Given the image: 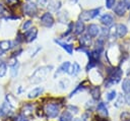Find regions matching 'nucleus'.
Segmentation results:
<instances>
[{
	"label": "nucleus",
	"instance_id": "obj_27",
	"mask_svg": "<svg viewBox=\"0 0 130 121\" xmlns=\"http://www.w3.org/2000/svg\"><path fill=\"white\" fill-rule=\"evenodd\" d=\"M116 98V90H111L110 93L107 94V100L108 101H113L114 99Z\"/></svg>",
	"mask_w": 130,
	"mask_h": 121
},
{
	"label": "nucleus",
	"instance_id": "obj_23",
	"mask_svg": "<svg viewBox=\"0 0 130 121\" xmlns=\"http://www.w3.org/2000/svg\"><path fill=\"white\" fill-rule=\"evenodd\" d=\"M122 89L127 93V94H130V78H126L124 79L123 83H122Z\"/></svg>",
	"mask_w": 130,
	"mask_h": 121
},
{
	"label": "nucleus",
	"instance_id": "obj_39",
	"mask_svg": "<svg viewBox=\"0 0 130 121\" xmlns=\"http://www.w3.org/2000/svg\"><path fill=\"white\" fill-rule=\"evenodd\" d=\"M3 115V111H2V107H0V116Z\"/></svg>",
	"mask_w": 130,
	"mask_h": 121
},
{
	"label": "nucleus",
	"instance_id": "obj_38",
	"mask_svg": "<svg viewBox=\"0 0 130 121\" xmlns=\"http://www.w3.org/2000/svg\"><path fill=\"white\" fill-rule=\"evenodd\" d=\"M4 11H5V8H4V6L0 3V15H1V14H3V13H4Z\"/></svg>",
	"mask_w": 130,
	"mask_h": 121
},
{
	"label": "nucleus",
	"instance_id": "obj_40",
	"mask_svg": "<svg viewBox=\"0 0 130 121\" xmlns=\"http://www.w3.org/2000/svg\"><path fill=\"white\" fill-rule=\"evenodd\" d=\"M73 121H82V120H80V119H78V118H76V119H74Z\"/></svg>",
	"mask_w": 130,
	"mask_h": 121
},
{
	"label": "nucleus",
	"instance_id": "obj_28",
	"mask_svg": "<svg viewBox=\"0 0 130 121\" xmlns=\"http://www.w3.org/2000/svg\"><path fill=\"white\" fill-rule=\"evenodd\" d=\"M48 3H49L48 0H37V4L42 8H46L48 6Z\"/></svg>",
	"mask_w": 130,
	"mask_h": 121
},
{
	"label": "nucleus",
	"instance_id": "obj_30",
	"mask_svg": "<svg viewBox=\"0 0 130 121\" xmlns=\"http://www.w3.org/2000/svg\"><path fill=\"white\" fill-rule=\"evenodd\" d=\"M12 121H28V119H26L25 116H23L22 114H20V115L16 116L14 119H12Z\"/></svg>",
	"mask_w": 130,
	"mask_h": 121
},
{
	"label": "nucleus",
	"instance_id": "obj_1",
	"mask_svg": "<svg viewBox=\"0 0 130 121\" xmlns=\"http://www.w3.org/2000/svg\"><path fill=\"white\" fill-rule=\"evenodd\" d=\"M52 69V66H43L39 69H37L32 75L30 76V81L32 83H39L46 79L48 74L50 73V70Z\"/></svg>",
	"mask_w": 130,
	"mask_h": 121
},
{
	"label": "nucleus",
	"instance_id": "obj_17",
	"mask_svg": "<svg viewBox=\"0 0 130 121\" xmlns=\"http://www.w3.org/2000/svg\"><path fill=\"white\" fill-rule=\"evenodd\" d=\"M11 47H12V44H11L10 41L5 40V41H1L0 42V51H2V52L8 51Z\"/></svg>",
	"mask_w": 130,
	"mask_h": 121
},
{
	"label": "nucleus",
	"instance_id": "obj_41",
	"mask_svg": "<svg viewBox=\"0 0 130 121\" xmlns=\"http://www.w3.org/2000/svg\"><path fill=\"white\" fill-rule=\"evenodd\" d=\"M70 1H71V2H74V3H75V2L77 1V0H70Z\"/></svg>",
	"mask_w": 130,
	"mask_h": 121
},
{
	"label": "nucleus",
	"instance_id": "obj_4",
	"mask_svg": "<svg viewBox=\"0 0 130 121\" xmlns=\"http://www.w3.org/2000/svg\"><path fill=\"white\" fill-rule=\"evenodd\" d=\"M100 13V8H95V9H90V10H84L80 13L79 18L82 21H88L94 17H96Z\"/></svg>",
	"mask_w": 130,
	"mask_h": 121
},
{
	"label": "nucleus",
	"instance_id": "obj_10",
	"mask_svg": "<svg viewBox=\"0 0 130 121\" xmlns=\"http://www.w3.org/2000/svg\"><path fill=\"white\" fill-rule=\"evenodd\" d=\"M101 22L104 24V25H106V26H111V25H113V23H114V17L111 15V14H109V13H106V14H104L102 17H101Z\"/></svg>",
	"mask_w": 130,
	"mask_h": 121
},
{
	"label": "nucleus",
	"instance_id": "obj_34",
	"mask_svg": "<svg viewBox=\"0 0 130 121\" xmlns=\"http://www.w3.org/2000/svg\"><path fill=\"white\" fill-rule=\"evenodd\" d=\"M93 121H108L106 118H104V117H100V116H95L94 117V119H93Z\"/></svg>",
	"mask_w": 130,
	"mask_h": 121
},
{
	"label": "nucleus",
	"instance_id": "obj_31",
	"mask_svg": "<svg viewBox=\"0 0 130 121\" xmlns=\"http://www.w3.org/2000/svg\"><path fill=\"white\" fill-rule=\"evenodd\" d=\"M17 68H18V63H15L13 66H12V71H11V75L14 77L17 75Z\"/></svg>",
	"mask_w": 130,
	"mask_h": 121
},
{
	"label": "nucleus",
	"instance_id": "obj_14",
	"mask_svg": "<svg viewBox=\"0 0 130 121\" xmlns=\"http://www.w3.org/2000/svg\"><path fill=\"white\" fill-rule=\"evenodd\" d=\"M96 110H98V112H99L100 115H102L104 117H107L108 116V109H107L105 103H103V102L99 103V105L96 107Z\"/></svg>",
	"mask_w": 130,
	"mask_h": 121
},
{
	"label": "nucleus",
	"instance_id": "obj_21",
	"mask_svg": "<svg viewBox=\"0 0 130 121\" xmlns=\"http://www.w3.org/2000/svg\"><path fill=\"white\" fill-rule=\"evenodd\" d=\"M59 120L60 121H72V114L70 112H68V111H64L61 114Z\"/></svg>",
	"mask_w": 130,
	"mask_h": 121
},
{
	"label": "nucleus",
	"instance_id": "obj_2",
	"mask_svg": "<svg viewBox=\"0 0 130 121\" xmlns=\"http://www.w3.org/2000/svg\"><path fill=\"white\" fill-rule=\"evenodd\" d=\"M127 26L125 24H122V23H118V24H115L112 29L110 31L111 35L114 37V38H123L126 36L127 34Z\"/></svg>",
	"mask_w": 130,
	"mask_h": 121
},
{
	"label": "nucleus",
	"instance_id": "obj_9",
	"mask_svg": "<svg viewBox=\"0 0 130 121\" xmlns=\"http://www.w3.org/2000/svg\"><path fill=\"white\" fill-rule=\"evenodd\" d=\"M101 33V28L98 24H94V23H91L87 26V34L90 36V37H96L99 34Z\"/></svg>",
	"mask_w": 130,
	"mask_h": 121
},
{
	"label": "nucleus",
	"instance_id": "obj_13",
	"mask_svg": "<svg viewBox=\"0 0 130 121\" xmlns=\"http://www.w3.org/2000/svg\"><path fill=\"white\" fill-rule=\"evenodd\" d=\"M84 31V23L82 20H77L75 23V27H74V34L75 35H81Z\"/></svg>",
	"mask_w": 130,
	"mask_h": 121
},
{
	"label": "nucleus",
	"instance_id": "obj_25",
	"mask_svg": "<svg viewBox=\"0 0 130 121\" xmlns=\"http://www.w3.org/2000/svg\"><path fill=\"white\" fill-rule=\"evenodd\" d=\"M6 70H7V66H6V64H5L4 62L0 61V77H2V76L5 75Z\"/></svg>",
	"mask_w": 130,
	"mask_h": 121
},
{
	"label": "nucleus",
	"instance_id": "obj_6",
	"mask_svg": "<svg viewBox=\"0 0 130 121\" xmlns=\"http://www.w3.org/2000/svg\"><path fill=\"white\" fill-rule=\"evenodd\" d=\"M41 23L44 26L51 27L54 24V17L50 12H46L41 16Z\"/></svg>",
	"mask_w": 130,
	"mask_h": 121
},
{
	"label": "nucleus",
	"instance_id": "obj_35",
	"mask_svg": "<svg viewBox=\"0 0 130 121\" xmlns=\"http://www.w3.org/2000/svg\"><path fill=\"white\" fill-rule=\"evenodd\" d=\"M123 100H124V99H123V97H122V96H120V97H119V100H118V101H117V103L115 104V105H116V107H120V106H121V104H123V103H121V101H123Z\"/></svg>",
	"mask_w": 130,
	"mask_h": 121
},
{
	"label": "nucleus",
	"instance_id": "obj_37",
	"mask_svg": "<svg viewBox=\"0 0 130 121\" xmlns=\"http://www.w3.org/2000/svg\"><path fill=\"white\" fill-rule=\"evenodd\" d=\"M125 101H126V103H127L128 105H130V94H128V95L125 97Z\"/></svg>",
	"mask_w": 130,
	"mask_h": 121
},
{
	"label": "nucleus",
	"instance_id": "obj_11",
	"mask_svg": "<svg viewBox=\"0 0 130 121\" xmlns=\"http://www.w3.org/2000/svg\"><path fill=\"white\" fill-rule=\"evenodd\" d=\"M70 66H71V64H70V62H68V61H66V62L62 63V64L60 65V67L58 68V70L56 71L55 76H56V75H58V74H60V73L69 72V70H70Z\"/></svg>",
	"mask_w": 130,
	"mask_h": 121
},
{
	"label": "nucleus",
	"instance_id": "obj_3",
	"mask_svg": "<svg viewBox=\"0 0 130 121\" xmlns=\"http://www.w3.org/2000/svg\"><path fill=\"white\" fill-rule=\"evenodd\" d=\"M44 113L50 117V118H55L59 114V105L55 103H48L44 107Z\"/></svg>",
	"mask_w": 130,
	"mask_h": 121
},
{
	"label": "nucleus",
	"instance_id": "obj_22",
	"mask_svg": "<svg viewBox=\"0 0 130 121\" xmlns=\"http://www.w3.org/2000/svg\"><path fill=\"white\" fill-rule=\"evenodd\" d=\"M79 71H80V66H79L76 62H74V63L71 65V69L69 70V73H70L71 75H76V74L79 73Z\"/></svg>",
	"mask_w": 130,
	"mask_h": 121
},
{
	"label": "nucleus",
	"instance_id": "obj_7",
	"mask_svg": "<svg viewBox=\"0 0 130 121\" xmlns=\"http://www.w3.org/2000/svg\"><path fill=\"white\" fill-rule=\"evenodd\" d=\"M126 10H127V7H126V5H125V3H124L123 0H122V1H119L117 4H115L114 12H115L117 15H119V16L124 15L125 12H126Z\"/></svg>",
	"mask_w": 130,
	"mask_h": 121
},
{
	"label": "nucleus",
	"instance_id": "obj_32",
	"mask_svg": "<svg viewBox=\"0 0 130 121\" xmlns=\"http://www.w3.org/2000/svg\"><path fill=\"white\" fill-rule=\"evenodd\" d=\"M6 3H7L9 6H14V5H16L17 3H19V0H6Z\"/></svg>",
	"mask_w": 130,
	"mask_h": 121
},
{
	"label": "nucleus",
	"instance_id": "obj_18",
	"mask_svg": "<svg viewBox=\"0 0 130 121\" xmlns=\"http://www.w3.org/2000/svg\"><path fill=\"white\" fill-rule=\"evenodd\" d=\"M90 42H91V37H90L88 34H86V35H84V36H82V37L80 38V43H81V45H82L83 47L89 46V45H90Z\"/></svg>",
	"mask_w": 130,
	"mask_h": 121
},
{
	"label": "nucleus",
	"instance_id": "obj_24",
	"mask_svg": "<svg viewBox=\"0 0 130 121\" xmlns=\"http://www.w3.org/2000/svg\"><path fill=\"white\" fill-rule=\"evenodd\" d=\"M32 25V21L31 20H25L23 23H22V26H21V28H22V31L23 32H26L27 29H29L30 28V26Z\"/></svg>",
	"mask_w": 130,
	"mask_h": 121
},
{
	"label": "nucleus",
	"instance_id": "obj_19",
	"mask_svg": "<svg viewBox=\"0 0 130 121\" xmlns=\"http://www.w3.org/2000/svg\"><path fill=\"white\" fill-rule=\"evenodd\" d=\"M21 114L25 117H29L32 115V106L31 105H25L23 108H22V111H21Z\"/></svg>",
	"mask_w": 130,
	"mask_h": 121
},
{
	"label": "nucleus",
	"instance_id": "obj_29",
	"mask_svg": "<svg viewBox=\"0 0 130 121\" xmlns=\"http://www.w3.org/2000/svg\"><path fill=\"white\" fill-rule=\"evenodd\" d=\"M115 4H116V0H106V7L109 9L113 8Z\"/></svg>",
	"mask_w": 130,
	"mask_h": 121
},
{
	"label": "nucleus",
	"instance_id": "obj_12",
	"mask_svg": "<svg viewBox=\"0 0 130 121\" xmlns=\"http://www.w3.org/2000/svg\"><path fill=\"white\" fill-rule=\"evenodd\" d=\"M51 11H57L61 7V2L59 0H50L47 6Z\"/></svg>",
	"mask_w": 130,
	"mask_h": 121
},
{
	"label": "nucleus",
	"instance_id": "obj_15",
	"mask_svg": "<svg viewBox=\"0 0 130 121\" xmlns=\"http://www.w3.org/2000/svg\"><path fill=\"white\" fill-rule=\"evenodd\" d=\"M55 42L59 45V46H61V48H63L68 54H72V52H73V47L71 46V45H69V44H66V43H64V42H61V41H57V40H55Z\"/></svg>",
	"mask_w": 130,
	"mask_h": 121
},
{
	"label": "nucleus",
	"instance_id": "obj_20",
	"mask_svg": "<svg viewBox=\"0 0 130 121\" xmlns=\"http://www.w3.org/2000/svg\"><path fill=\"white\" fill-rule=\"evenodd\" d=\"M90 95H91V97H92L93 100L98 101V100L100 99V97H101V90H100V87H99V86H94V87H92V88L90 89Z\"/></svg>",
	"mask_w": 130,
	"mask_h": 121
},
{
	"label": "nucleus",
	"instance_id": "obj_33",
	"mask_svg": "<svg viewBox=\"0 0 130 121\" xmlns=\"http://www.w3.org/2000/svg\"><path fill=\"white\" fill-rule=\"evenodd\" d=\"M83 88H84V86H83L82 84L78 85V86H77V87H76V88H75V89H74V90H73V92H72V93L70 94V97H72V96H73V95H74L75 93H77V92H79L80 89H83Z\"/></svg>",
	"mask_w": 130,
	"mask_h": 121
},
{
	"label": "nucleus",
	"instance_id": "obj_8",
	"mask_svg": "<svg viewBox=\"0 0 130 121\" xmlns=\"http://www.w3.org/2000/svg\"><path fill=\"white\" fill-rule=\"evenodd\" d=\"M37 36H38V29L36 27H32V28H29V29H27L25 32L24 39H25V41L27 43H30V42H32V41L36 40Z\"/></svg>",
	"mask_w": 130,
	"mask_h": 121
},
{
	"label": "nucleus",
	"instance_id": "obj_26",
	"mask_svg": "<svg viewBox=\"0 0 130 121\" xmlns=\"http://www.w3.org/2000/svg\"><path fill=\"white\" fill-rule=\"evenodd\" d=\"M120 118H121V121H130V112H127V111L123 112Z\"/></svg>",
	"mask_w": 130,
	"mask_h": 121
},
{
	"label": "nucleus",
	"instance_id": "obj_36",
	"mask_svg": "<svg viewBox=\"0 0 130 121\" xmlns=\"http://www.w3.org/2000/svg\"><path fill=\"white\" fill-rule=\"evenodd\" d=\"M123 1H124L125 5H126L127 9H129V8H130V0H123Z\"/></svg>",
	"mask_w": 130,
	"mask_h": 121
},
{
	"label": "nucleus",
	"instance_id": "obj_5",
	"mask_svg": "<svg viewBox=\"0 0 130 121\" xmlns=\"http://www.w3.org/2000/svg\"><path fill=\"white\" fill-rule=\"evenodd\" d=\"M23 12L27 16H36V14L38 12L37 5L32 2H27L26 4L23 5Z\"/></svg>",
	"mask_w": 130,
	"mask_h": 121
},
{
	"label": "nucleus",
	"instance_id": "obj_16",
	"mask_svg": "<svg viewBox=\"0 0 130 121\" xmlns=\"http://www.w3.org/2000/svg\"><path fill=\"white\" fill-rule=\"evenodd\" d=\"M43 90H44V88L43 87H36V88H34L32 90H30L29 93H28V99H35V98H37V97H39L42 93H43Z\"/></svg>",
	"mask_w": 130,
	"mask_h": 121
}]
</instances>
